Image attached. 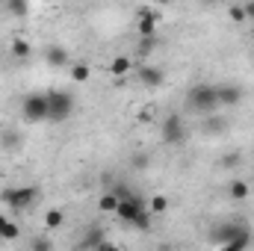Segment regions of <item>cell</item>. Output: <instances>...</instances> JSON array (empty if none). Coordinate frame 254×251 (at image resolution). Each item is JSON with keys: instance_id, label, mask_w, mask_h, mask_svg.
Here are the masks:
<instances>
[{"instance_id": "5b68a950", "label": "cell", "mask_w": 254, "mask_h": 251, "mask_svg": "<svg viewBox=\"0 0 254 251\" xmlns=\"http://www.w3.org/2000/svg\"><path fill=\"white\" fill-rule=\"evenodd\" d=\"M187 136H190V130H187V122H184L181 113H169V116L163 119V125H160V139H163L166 145H184Z\"/></svg>"}, {"instance_id": "2e32d148", "label": "cell", "mask_w": 254, "mask_h": 251, "mask_svg": "<svg viewBox=\"0 0 254 251\" xmlns=\"http://www.w3.org/2000/svg\"><path fill=\"white\" fill-rule=\"evenodd\" d=\"M3 6H6V12H9L12 18H24V15L30 12V0H6Z\"/></svg>"}, {"instance_id": "7c38bea8", "label": "cell", "mask_w": 254, "mask_h": 251, "mask_svg": "<svg viewBox=\"0 0 254 251\" xmlns=\"http://www.w3.org/2000/svg\"><path fill=\"white\" fill-rule=\"evenodd\" d=\"M9 51H12V57H15L18 63H24V60H30V57H33V45H30L27 39H12Z\"/></svg>"}, {"instance_id": "277c9868", "label": "cell", "mask_w": 254, "mask_h": 251, "mask_svg": "<svg viewBox=\"0 0 254 251\" xmlns=\"http://www.w3.org/2000/svg\"><path fill=\"white\" fill-rule=\"evenodd\" d=\"M21 116H24V122H30V125L48 122V95H42V92L24 95V101H21Z\"/></svg>"}, {"instance_id": "30bf717a", "label": "cell", "mask_w": 254, "mask_h": 251, "mask_svg": "<svg viewBox=\"0 0 254 251\" xmlns=\"http://www.w3.org/2000/svg\"><path fill=\"white\" fill-rule=\"evenodd\" d=\"M45 63L51 65V68H68L71 65V57H68V51H65L63 45H51L45 51Z\"/></svg>"}, {"instance_id": "603a6c76", "label": "cell", "mask_w": 254, "mask_h": 251, "mask_svg": "<svg viewBox=\"0 0 254 251\" xmlns=\"http://www.w3.org/2000/svg\"><path fill=\"white\" fill-rule=\"evenodd\" d=\"M228 15H231V21H237V24H243V21H246V9H243V6H231V9H228Z\"/></svg>"}, {"instance_id": "ba28073f", "label": "cell", "mask_w": 254, "mask_h": 251, "mask_svg": "<svg viewBox=\"0 0 254 251\" xmlns=\"http://www.w3.org/2000/svg\"><path fill=\"white\" fill-rule=\"evenodd\" d=\"M216 95H219V110H228V107H237L243 101V89L237 83H222L216 86Z\"/></svg>"}, {"instance_id": "52a82bcc", "label": "cell", "mask_w": 254, "mask_h": 251, "mask_svg": "<svg viewBox=\"0 0 254 251\" xmlns=\"http://www.w3.org/2000/svg\"><path fill=\"white\" fill-rule=\"evenodd\" d=\"M139 83H142L145 89H163L166 71H163L160 65H154V63H145L142 68H139Z\"/></svg>"}, {"instance_id": "f546056e", "label": "cell", "mask_w": 254, "mask_h": 251, "mask_svg": "<svg viewBox=\"0 0 254 251\" xmlns=\"http://www.w3.org/2000/svg\"><path fill=\"white\" fill-rule=\"evenodd\" d=\"M201 3H207V6H213V3H222V0H201Z\"/></svg>"}, {"instance_id": "4316f807", "label": "cell", "mask_w": 254, "mask_h": 251, "mask_svg": "<svg viewBox=\"0 0 254 251\" xmlns=\"http://www.w3.org/2000/svg\"><path fill=\"white\" fill-rule=\"evenodd\" d=\"M33 249H36V251H45V249H51V240H33Z\"/></svg>"}, {"instance_id": "ac0fdd59", "label": "cell", "mask_w": 254, "mask_h": 251, "mask_svg": "<svg viewBox=\"0 0 254 251\" xmlns=\"http://www.w3.org/2000/svg\"><path fill=\"white\" fill-rule=\"evenodd\" d=\"M63 225H65V213L63 210L54 207V210L45 213V228H48V231H57V228H63Z\"/></svg>"}, {"instance_id": "4dcf8cb0", "label": "cell", "mask_w": 254, "mask_h": 251, "mask_svg": "<svg viewBox=\"0 0 254 251\" xmlns=\"http://www.w3.org/2000/svg\"><path fill=\"white\" fill-rule=\"evenodd\" d=\"M3 3H6V0H0V6H3Z\"/></svg>"}, {"instance_id": "9c48e42d", "label": "cell", "mask_w": 254, "mask_h": 251, "mask_svg": "<svg viewBox=\"0 0 254 251\" xmlns=\"http://www.w3.org/2000/svg\"><path fill=\"white\" fill-rule=\"evenodd\" d=\"M157 24H160V15L154 9H139V15H136L139 36H157Z\"/></svg>"}, {"instance_id": "9a60e30c", "label": "cell", "mask_w": 254, "mask_h": 251, "mask_svg": "<svg viewBox=\"0 0 254 251\" xmlns=\"http://www.w3.org/2000/svg\"><path fill=\"white\" fill-rule=\"evenodd\" d=\"M119 192H104L101 195V201H98V207H101V213H116L119 210Z\"/></svg>"}, {"instance_id": "6da1fadb", "label": "cell", "mask_w": 254, "mask_h": 251, "mask_svg": "<svg viewBox=\"0 0 254 251\" xmlns=\"http://www.w3.org/2000/svg\"><path fill=\"white\" fill-rule=\"evenodd\" d=\"M187 110L192 116L204 119V116H213L219 113V95H216V86L210 83H198L187 92Z\"/></svg>"}, {"instance_id": "8fae6325", "label": "cell", "mask_w": 254, "mask_h": 251, "mask_svg": "<svg viewBox=\"0 0 254 251\" xmlns=\"http://www.w3.org/2000/svg\"><path fill=\"white\" fill-rule=\"evenodd\" d=\"M225 130H228V119H222L219 113L204 116V133H207V136H219V133H225Z\"/></svg>"}, {"instance_id": "83f0119b", "label": "cell", "mask_w": 254, "mask_h": 251, "mask_svg": "<svg viewBox=\"0 0 254 251\" xmlns=\"http://www.w3.org/2000/svg\"><path fill=\"white\" fill-rule=\"evenodd\" d=\"M133 166H136V169H145V166H148V160H145V157H142V154H139V157H136V160H133Z\"/></svg>"}, {"instance_id": "ffe728a7", "label": "cell", "mask_w": 254, "mask_h": 251, "mask_svg": "<svg viewBox=\"0 0 254 251\" xmlns=\"http://www.w3.org/2000/svg\"><path fill=\"white\" fill-rule=\"evenodd\" d=\"M169 198L166 195H151V201H148V210H151V216H160V213H166L169 210Z\"/></svg>"}, {"instance_id": "f1b7e54d", "label": "cell", "mask_w": 254, "mask_h": 251, "mask_svg": "<svg viewBox=\"0 0 254 251\" xmlns=\"http://www.w3.org/2000/svg\"><path fill=\"white\" fill-rule=\"evenodd\" d=\"M154 3H157V6H169L172 0H154Z\"/></svg>"}, {"instance_id": "8992f818", "label": "cell", "mask_w": 254, "mask_h": 251, "mask_svg": "<svg viewBox=\"0 0 254 251\" xmlns=\"http://www.w3.org/2000/svg\"><path fill=\"white\" fill-rule=\"evenodd\" d=\"M0 201L9 204L12 210H30L39 201V189L36 187H9L0 192Z\"/></svg>"}, {"instance_id": "4fadbf2b", "label": "cell", "mask_w": 254, "mask_h": 251, "mask_svg": "<svg viewBox=\"0 0 254 251\" xmlns=\"http://www.w3.org/2000/svg\"><path fill=\"white\" fill-rule=\"evenodd\" d=\"M68 71H71V80H74V83H89V77H92L89 63H71Z\"/></svg>"}, {"instance_id": "484cf974", "label": "cell", "mask_w": 254, "mask_h": 251, "mask_svg": "<svg viewBox=\"0 0 254 251\" xmlns=\"http://www.w3.org/2000/svg\"><path fill=\"white\" fill-rule=\"evenodd\" d=\"M237 163H240V154H228V157L222 160V166H228V169H231V166H237Z\"/></svg>"}, {"instance_id": "e0dca14e", "label": "cell", "mask_w": 254, "mask_h": 251, "mask_svg": "<svg viewBox=\"0 0 254 251\" xmlns=\"http://www.w3.org/2000/svg\"><path fill=\"white\" fill-rule=\"evenodd\" d=\"M231 198L234 201H246L249 195H252V187H249V181H231Z\"/></svg>"}, {"instance_id": "5bb4252c", "label": "cell", "mask_w": 254, "mask_h": 251, "mask_svg": "<svg viewBox=\"0 0 254 251\" xmlns=\"http://www.w3.org/2000/svg\"><path fill=\"white\" fill-rule=\"evenodd\" d=\"M130 68H133V63H130L127 57H116V60L110 63V74L122 80V77H127V74H130Z\"/></svg>"}, {"instance_id": "cb8c5ba5", "label": "cell", "mask_w": 254, "mask_h": 251, "mask_svg": "<svg viewBox=\"0 0 254 251\" xmlns=\"http://www.w3.org/2000/svg\"><path fill=\"white\" fill-rule=\"evenodd\" d=\"M3 148H18V136L15 133H6L3 136Z\"/></svg>"}, {"instance_id": "44dd1931", "label": "cell", "mask_w": 254, "mask_h": 251, "mask_svg": "<svg viewBox=\"0 0 254 251\" xmlns=\"http://www.w3.org/2000/svg\"><path fill=\"white\" fill-rule=\"evenodd\" d=\"M142 42H139V57H148L154 48H157V36H139Z\"/></svg>"}, {"instance_id": "7a4b0ae2", "label": "cell", "mask_w": 254, "mask_h": 251, "mask_svg": "<svg viewBox=\"0 0 254 251\" xmlns=\"http://www.w3.org/2000/svg\"><path fill=\"white\" fill-rule=\"evenodd\" d=\"M210 243L213 246H222V249L240 251L252 246V231L246 225H237V222H228V225H219L213 234H210Z\"/></svg>"}, {"instance_id": "7402d4cb", "label": "cell", "mask_w": 254, "mask_h": 251, "mask_svg": "<svg viewBox=\"0 0 254 251\" xmlns=\"http://www.w3.org/2000/svg\"><path fill=\"white\" fill-rule=\"evenodd\" d=\"M133 228H136V231H151V210H145V213L133 222Z\"/></svg>"}, {"instance_id": "d6986e66", "label": "cell", "mask_w": 254, "mask_h": 251, "mask_svg": "<svg viewBox=\"0 0 254 251\" xmlns=\"http://www.w3.org/2000/svg\"><path fill=\"white\" fill-rule=\"evenodd\" d=\"M18 234H21V231H18V225H15V222H9V219L0 213V240H18Z\"/></svg>"}, {"instance_id": "3957f363", "label": "cell", "mask_w": 254, "mask_h": 251, "mask_svg": "<svg viewBox=\"0 0 254 251\" xmlns=\"http://www.w3.org/2000/svg\"><path fill=\"white\" fill-rule=\"evenodd\" d=\"M77 104H74V95L71 92H63V89H51L48 92V122L54 125H63L74 116Z\"/></svg>"}, {"instance_id": "d4e9b609", "label": "cell", "mask_w": 254, "mask_h": 251, "mask_svg": "<svg viewBox=\"0 0 254 251\" xmlns=\"http://www.w3.org/2000/svg\"><path fill=\"white\" fill-rule=\"evenodd\" d=\"M243 9H246V21H254V0H246Z\"/></svg>"}]
</instances>
